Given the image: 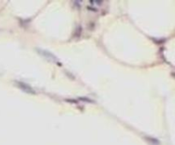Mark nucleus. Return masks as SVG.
Listing matches in <instances>:
<instances>
[{"label": "nucleus", "mask_w": 175, "mask_h": 145, "mask_svg": "<svg viewBox=\"0 0 175 145\" xmlns=\"http://www.w3.org/2000/svg\"><path fill=\"white\" fill-rule=\"evenodd\" d=\"M40 51H41L40 53H41V54H43V55H45V56H46L47 58H50V59H51L52 61H57V58H56V57H55V56L52 55V54H50V52H48V51H45V50H40Z\"/></svg>", "instance_id": "obj_2"}, {"label": "nucleus", "mask_w": 175, "mask_h": 145, "mask_svg": "<svg viewBox=\"0 0 175 145\" xmlns=\"http://www.w3.org/2000/svg\"><path fill=\"white\" fill-rule=\"evenodd\" d=\"M18 85H19V87L21 88L22 90L26 91V92H28V93H34V90H33L32 88H31L29 85H26L24 83H21V82H18Z\"/></svg>", "instance_id": "obj_1"}]
</instances>
